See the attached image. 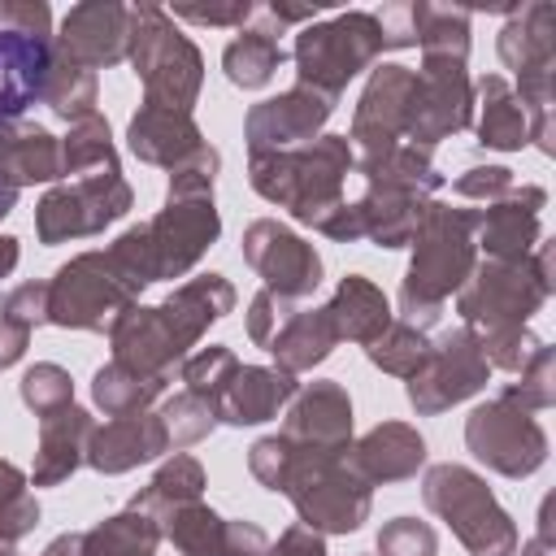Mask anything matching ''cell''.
Returning a JSON list of instances; mask_svg holds the SVG:
<instances>
[{
  "label": "cell",
  "instance_id": "28",
  "mask_svg": "<svg viewBox=\"0 0 556 556\" xmlns=\"http://www.w3.org/2000/svg\"><path fill=\"white\" fill-rule=\"evenodd\" d=\"M130 152L148 165H182L195 148H200V130L191 122V113L178 109H161V104H143L130 117Z\"/></svg>",
  "mask_w": 556,
  "mask_h": 556
},
{
  "label": "cell",
  "instance_id": "16",
  "mask_svg": "<svg viewBox=\"0 0 556 556\" xmlns=\"http://www.w3.org/2000/svg\"><path fill=\"white\" fill-rule=\"evenodd\" d=\"M413 78H417V70H408V65H378L374 78L365 83L356 117H352V139L361 143V161H374V156H387L391 148H400V135L408 126Z\"/></svg>",
  "mask_w": 556,
  "mask_h": 556
},
{
  "label": "cell",
  "instance_id": "54",
  "mask_svg": "<svg viewBox=\"0 0 556 556\" xmlns=\"http://www.w3.org/2000/svg\"><path fill=\"white\" fill-rule=\"evenodd\" d=\"M43 556H87V547H83V530H78V534H61V539H52Z\"/></svg>",
  "mask_w": 556,
  "mask_h": 556
},
{
  "label": "cell",
  "instance_id": "38",
  "mask_svg": "<svg viewBox=\"0 0 556 556\" xmlns=\"http://www.w3.org/2000/svg\"><path fill=\"white\" fill-rule=\"evenodd\" d=\"M161 391H165L161 378H143V374H135V369H122L117 361H109L104 369H96V382H91V395H96V404H100L109 417L143 413Z\"/></svg>",
  "mask_w": 556,
  "mask_h": 556
},
{
  "label": "cell",
  "instance_id": "58",
  "mask_svg": "<svg viewBox=\"0 0 556 556\" xmlns=\"http://www.w3.org/2000/svg\"><path fill=\"white\" fill-rule=\"evenodd\" d=\"M0 556H13V552H9V547H0Z\"/></svg>",
  "mask_w": 556,
  "mask_h": 556
},
{
  "label": "cell",
  "instance_id": "29",
  "mask_svg": "<svg viewBox=\"0 0 556 556\" xmlns=\"http://www.w3.org/2000/svg\"><path fill=\"white\" fill-rule=\"evenodd\" d=\"M0 174L17 191L26 182H52L61 174V143L43 126L0 122Z\"/></svg>",
  "mask_w": 556,
  "mask_h": 556
},
{
  "label": "cell",
  "instance_id": "46",
  "mask_svg": "<svg viewBox=\"0 0 556 556\" xmlns=\"http://www.w3.org/2000/svg\"><path fill=\"white\" fill-rule=\"evenodd\" d=\"M287 317H291V300H282V295H274V291H261V295L252 300V313H248V334H252V343L269 348V339L282 330Z\"/></svg>",
  "mask_w": 556,
  "mask_h": 556
},
{
  "label": "cell",
  "instance_id": "43",
  "mask_svg": "<svg viewBox=\"0 0 556 556\" xmlns=\"http://www.w3.org/2000/svg\"><path fill=\"white\" fill-rule=\"evenodd\" d=\"M439 539L417 517H395L378 530V556H434Z\"/></svg>",
  "mask_w": 556,
  "mask_h": 556
},
{
  "label": "cell",
  "instance_id": "33",
  "mask_svg": "<svg viewBox=\"0 0 556 556\" xmlns=\"http://www.w3.org/2000/svg\"><path fill=\"white\" fill-rule=\"evenodd\" d=\"M156 543H161V521L139 508H126L100 521L96 530H83L87 556H156Z\"/></svg>",
  "mask_w": 556,
  "mask_h": 556
},
{
  "label": "cell",
  "instance_id": "57",
  "mask_svg": "<svg viewBox=\"0 0 556 556\" xmlns=\"http://www.w3.org/2000/svg\"><path fill=\"white\" fill-rule=\"evenodd\" d=\"M13 204H17V187L0 174V217H4V213H13Z\"/></svg>",
  "mask_w": 556,
  "mask_h": 556
},
{
  "label": "cell",
  "instance_id": "53",
  "mask_svg": "<svg viewBox=\"0 0 556 556\" xmlns=\"http://www.w3.org/2000/svg\"><path fill=\"white\" fill-rule=\"evenodd\" d=\"M22 491H26L22 469H17V465H9V460H0V504H4V500H13V495H22Z\"/></svg>",
  "mask_w": 556,
  "mask_h": 556
},
{
  "label": "cell",
  "instance_id": "22",
  "mask_svg": "<svg viewBox=\"0 0 556 556\" xmlns=\"http://www.w3.org/2000/svg\"><path fill=\"white\" fill-rule=\"evenodd\" d=\"M291 395H295V374L265 369V365H235V374L213 395V413L217 421H230V426H256V421H269Z\"/></svg>",
  "mask_w": 556,
  "mask_h": 556
},
{
  "label": "cell",
  "instance_id": "3",
  "mask_svg": "<svg viewBox=\"0 0 556 556\" xmlns=\"http://www.w3.org/2000/svg\"><path fill=\"white\" fill-rule=\"evenodd\" d=\"M352 169L348 135H321L295 152H261L252 156V187L269 200L291 208L295 222L321 226L343 204V174Z\"/></svg>",
  "mask_w": 556,
  "mask_h": 556
},
{
  "label": "cell",
  "instance_id": "47",
  "mask_svg": "<svg viewBox=\"0 0 556 556\" xmlns=\"http://www.w3.org/2000/svg\"><path fill=\"white\" fill-rule=\"evenodd\" d=\"M456 191L495 204V200H504V195L513 191V174H508L504 165H478V169H469V174L456 178Z\"/></svg>",
  "mask_w": 556,
  "mask_h": 556
},
{
  "label": "cell",
  "instance_id": "1",
  "mask_svg": "<svg viewBox=\"0 0 556 556\" xmlns=\"http://www.w3.org/2000/svg\"><path fill=\"white\" fill-rule=\"evenodd\" d=\"M478 226V213L469 208H447V204H426L417 230H413V265L400 287V313L404 326L426 330L439 321L443 300L460 291L473 274V239L469 230Z\"/></svg>",
  "mask_w": 556,
  "mask_h": 556
},
{
  "label": "cell",
  "instance_id": "15",
  "mask_svg": "<svg viewBox=\"0 0 556 556\" xmlns=\"http://www.w3.org/2000/svg\"><path fill=\"white\" fill-rule=\"evenodd\" d=\"M243 261L265 278V291L282 295V300H300L321 282V256L313 252V243H304L300 235H291L278 222H252L243 235Z\"/></svg>",
  "mask_w": 556,
  "mask_h": 556
},
{
  "label": "cell",
  "instance_id": "34",
  "mask_svg": "<svg viewBox=\"0 0 556 556\" xmlns=\"http://www.w3.org/2000/svg\"><path fill=\"white\" fill-rule=\"evenodd\" d=\"M56 117L78 122L87 113H96V74L83 70L78 61H70L56 43H52V61H48V78H43V96H39Z\"/></svg>",
  "mask_w": 556,
  "mask_h": 556
},
{
  "label": "cell",
  "instance_id": "5",
  "mask_svg": "<svg viewBox=\"0 0 556 556\" xmlns=\"http://www.w3.org/2000/svg\"><path fill=\"white\" fill-rule=\"evenodd\" d=\"M552 295V265H547V243H539L534 261H486L482 269L469 274V282L460 287V317L465 326L482 339V334H500V330H521L530 321V313Z\"/></svg>",
  "mask_w": 556,
  "mask_h": 556
},
{
  "label": "cell",
  "instance_id": "39",
  "mask_svg": "<svg viewBox=\"0 0 556 556\" xmlns=\"http://www.w3.org/2000/svg\"><path fill=\"white\" fill-rule=\"evenodd\" d=\"M426 352H430L426 334L413 330V326H404V321H391L374 343H365V356H369L382 374H400V378H413L417 365L426 361Z\"/></svg>",
  "mask_w": 556,
  "mask_h": 556
},
{
  "label": "cell",
  "instance_id": "4",
  "mask_svg": "<svg viewBox=\"0 0 556 556\" xmlns=\"http://www.w3.org/2000/svg\"><path fill=\"white\" fill-rule=\"evenodd\" d=\"M361 178H365V200H356L365 239L382 243V248H404L426 213V195L443 182L430 165V156L421 148H391L387 156L361 161Z\"/></svg>",
  "mask_w": 556,
  "mask_h": 556
},
{
  "label": "cell",
  "instance_id": "13",
  "mask_svg": "<svg viewBox=\"0 0 556 556\" xmlns=\"http://www.w3.org/2000/svg\"><path fill=\"white\" fill-rule=\"evenodd\" d=\"M486 378H491V365L482 356V343L469 326H460L426 352V361L408 378V400L417 413H443V408L469 400L473 391H482Z\"/></svg>",
  "mask_w": 556,
  "mask_h": 556
},
{
  "label": "cell",
  "instance_id": "8",
  "mask_svg": "<svg viewBox=\"0 0 556 556\" xmlns=\"http://www.w3.org/2000/svg\"><path fill=\"white\" fill-rule=\"evenodd\" d=\"M421 500H426V508H434L456 530V539L473 556H513L517 552L513 517L495 504V495L486 491V482L473 469L430 465L421 478Z\"/></svg>",
  "mask_w": 556,
  "mask_h": 556
},
{
  "label": "cell",
  "instance_id": "26",
  "mask_svg": "<svg viewBox=\"0 0 556 556\" xmlns=\"http://www.w3.org/2000/svg\"><path fill=\"white\" fill-rule=\"evenodd\" d=\"M235 308V287L222 274H200L191 282H182L165 304H156L161 321L169 326V334L178 339V348L187 352L213 321H222Z\"/></svg>",
  "mask_w": 556,
  "mask_h": 556
},
{
  "label": "cell",
  "instance_id": "27",
  "mask_svg": "<svg viewBox=\"0 0 556 556\" xmlns=\"http://www.w3.org/2000/svg\"><path fill=\"white\" fill-rule=\"evenodd\" d=\"M91 430H96V421H91V413L78 408V404H70V408L43 417V421H39V452H35V469H30L35 486H56V482H65V478L87 460Z\"/></svg>",
  "mask_w": 556,
  "mask_h": 556
},
{
  "label": "cell",
  "instance_id": "6",
  "mask_svg": "<svg viewBox=\"0 0 556 556\" xmlns=\"http://www.w3.org/2000/svg\"><path fill=\"white\" fill-rule=\"evenodd\" d=\"M126 56H130L135 74L148 87V104L191 113L195 91H200V52L187 35L174 30L165 9H156V4L130 9Z\"/></svg>",
  "mask_w": 556,
  "mask_h": 556
},
{
  "label": "cell",
  "instance_id": "23",
  "mask_svg": "<svg viewBox=\"0 0 556 556\" xmlns=\"http://www.w3.org/2000/svg\"><path fill=\"white\" fill-rule=\"evenodd\" d=\"M348 469L365 482V486H378V482H400V478H413L426 460V443L413 426L404 421H382L374 426L356 447L343 452Z\"/></svg>",
  "mask_w": 556,
  "mask_h": 556
},
{
  "label": "cell",
  "instance_id": "12",
  "mask_svg": "<svg viewBox=\"0 0 556 556\" xmlns=\"http://www.w3.org/2000/svg\"><path fill=\"white\" fill-rule=\"evenodd\" d=\"M126 208H130V187H126L122 169L91 174V178H78L70 187L48 191L35 208V230L43 243L83 239V235H96L109 222H117Z\"/></svg>",
  "mask_w": 556,
  "mask_h": 556
},
{
  "label": "cell",
  "instance_id": "14",
  "mask_svg": "<svg viewBox=\"0 0 556 556\" xmlns=\"http://www.w3.org/2000/svg\"><path fill=\"white\" fill-rule=\"evenodd\" d=\"M473 117V91L465 61L456 56H421V70L413 78V100H408V126L404 135L413 148L439 143L452 130H465Z\"/></svg>",
  "mask_w": 556,
  "mask_h": 556
},
{
  "label": "cell",
  "instance_id": "40",
  "mask_svg": "<svg viewBox=\"0 0 556 556\" xmlns=\"http://www.w3.org/2000/svg\"><path fill=\"white\" fill-rule=\"evenodd\" d=\"M22 404H26L39 421L52 417V413H61V408H70V404H74V382H70V374H65L61 365H52V361L30 365V369L22 374Z\"/></svg>",
  "mask_w": 556,
  "mask_h": 556
},
{
  "label": "cell",
  "instance_id": "2",
  "mask_svg": "<svg viewBox=\"0 0 556 556\" xmlns=\"http://www.w3.org/2000/svg\"><path fill=\"white\" fill-rule=\"evenodd\" d=\"M217 230H222V222H217L213 195H182V200H169L152 222L130 226L109 248V256L143 291L156 278L187 274L200 261V252L217 239Z\"/></svg>",
  "mask_w": 556,
  "mask_h": 556
},
{
  "label": "cell",
  "instance_id": "19",
  "mask_svg": "<svg viewBox=\"0 0 556 556\" xmlns=\"http://www.w3.org/2000/svg\"><path fill=\"white\" fill-rule=\"evenodd\" d=\"M126 43H130V9L113 4V0L74 4L61 22V39H56V48L91 74L104 65H117L126 56Z\"/></svg>",
  "mask_w": 556,
  "mask_h": 556
},
{
  "label": "cell",
  "instance_id": "51",
  "mask_svg": "<svg viewBox=\"0 0 556 556\" xmlns=\"http://www.w3.org/2000/svg\"><path fill=\"white\" fill-rule=\"evenodd\" d=\"M265 556H326V543L317 539V530H308V526H291Z\"/></svg>",
  "mask_w": 556,
  "mask_h": 556
},
{
  "label": "cell",
  "instance_id": "36",
  "mask_svg": "<svg viewBox=\"0 0 556 556\" xmlns=\"http://www.w3.org/2000/svg\"><path fill=\"white\" fill-rule=\"evenodd\" d=\"M200 491H204V469L191 460V456H174L135 500H130V508H139V513H148V517H165L169 508H178V504H195L200 500Z\"/></svg>",
  "mask_w": 556,
  "mask_h": 556
},
{
  "label": "cell",
  "instance_id": "45",
  "mask_svg": "<svg viewBox=\"0 0 556 556\" xmlns=\"http://www.w3.org/2000/svg\"><path fill=\"white\" fill-rule=\"evenodd\" d=\"M248 469L256 473V482H261V486H269V491H282V482H287V469H291V443H287L282 434H269V439H261V443L252 447V456H248Z\"/></svg>",
  "mask_w": 556,
  "mask_h": 556
},
{
  "label": "cell",
  "instance_id": "48",
  "mask_svg": "<svg viewBox=\"0 0 556 556\" xmlns=\"http://www.w3.org/2000/svg\"><path fill=\"white\" fill-rule=\"evenodd\" d=\"M4 317L22 321V326H39L48 321V282H22L17 291L4 295Z\"/></svg>",
  "mask_w": 556,
  "mask_h": 556
},
{
  "label": "cell",
  "instance_id": "9",
  "mask_svg": "<svg viewBox=\"0 0 556 556\" xmlns=\"http://www.w3.org/2000/svg\"><path fill=\"white\" fill-rule=\"evenodd\" d=\"M139 287L117 269L109 252H83L56 269L48 282V321L74 330H113L126 308H135Z\"/></svg>",
  "mask_w": 556,
  "mask_h": 556
},
{
  "label": "cell",
  "instance_id": "55",
  "mask_svg": "<svg viewBox=\"0 0 556 556\" xmlns=\"http://www.w3.org/2000/svg\"><path fill=\"white\" fill-rule=\"evenodd\" d=\"M552 552V521H547V508H543V526H539V534L521 547V556H547Z\"/></svg>",
  "mask_w": 556,
  "mask_h": 556
},
{
  "label": "cell",
  "instance_id": "49",
  "mask_svg": "<svg viewBox=\"0 0 556 556\" xmlns=\"http://www.w3.org/2000/svg\"><path fill=\"white\" fill-rule=\"evenodd\" d=\"M35 521H39V504H35V495H30V491H22V495L4 500V504H0V547H13V543H17Z\"/></svg>",
  "mask_w": 556,
  "mask_h": 556
},
{
  "label": "cell",
  "instance_id": "52",
  "mask_svg": "<svg viewBox=\"0 0 556 556\" xmlns=\"http://www.w3.org/2000/svg\"><path fill=\"white\" fill-rule=\"evenodd\" d=\"M26 343H30V326H22V321H13V317L0 313V369H9L13 361H22Z\"/></svg>",
  "mask_w": 556,
  "mask_h": 556
},
{
  "label": "cell",
  "instance_id": "17",
  "mask_svg": "<svg viewBox=\"0 0 556 556\" xmlns=\"http://www.w3.org/2000/svg\"><path fill=\"white\" fill-rule=\"evenodd\" d=\"M334 113V96H321L313 87H291L274 100H261L252 113H248V148L252 156L261 152H291L295 143L313 139L326 117Z\"/></svg>",
  "mask_w": 556,
  "mask_h": 556
},
{
  "label": "cell",
  "instance_id": "37",
  "mask_svg": "<svg viewBox=\"0 0 556 556\" xmlns=\"http://www.w3.org/2000/svg\"><path fill=\"white\" fill-rule=\"evenodd\" d=\"M117 169V156H113V143H109V126L100 113H87L70 126L65 143H61V174H78V178H91V174H113Z\"/></svg>",
  "mask_w": 556,
  "mask_h": 556
},
{
  "label": "cell",
  "instance_id": "32",
  "mask_svg": "<svg viewBox=\"0 0 556 556\" xmlns=\"http://www.w3.org/2000/svg\"><path fill=\"white\" fill-rule=\"evenodd\" d=\"M478 91H482V122H478V143H486V148H521L526 139H530V113H526V104L517 100V91L500 78V74H486L482 83H478Z\"/></svg>",
  "mask_w": 556,
  "mask_h": 556
},
{
  "label": "cell",
  "instance_id": "18",
  "mask_svg": "<svg viewBox=\"0 0 556 556\" xmlns=\"http://www.w3.org/2000/svg\"><path fill=\"white\" fill-rule=\"evenodd\" d=\"M161 521H165L161 534H169L182 556H265L269 552L265 530H256L252 521H226L200 500L169 508Z\"/></svg>",
  "mask_w": 556,
  "mask_h": 556
},
{
  "label": "cell",
  "instance_id": "41",
  "mask_svg": "<svg viewBox=\"0 0 556 556\" xmlns=\"http://www.w3.org/2000/svg\"><path fill=\"white\" fill-rule=\"evenodd\" d=\"M156 417H161V426H165V434H169L174 447H187V443L204 439L213 430V421H217L213 404L204 395H195V391H178L174 400H165V408Z\"/></svg>",
  "mask_w": 556,
  "mask_h": 556
},
{
  "label": "cell",
  "instance_id": "35",
  "mask_svg": "<svg viewBox=\"0 0 556 556\" xmlns=\"http://www.w3.org/2000/svg\"><path fill=\"white\" fill-rule=\"evenodd\" d=\"M282 61H287L282 43H278L274 35H265V30H243V35L230 39L226 52H222L226 78H230L235 87H248V91H252V87H265Z\"/></svg>",
  "mask_w": 556,
  "mask_h": 556
},
{
  "label": "cell",
  "instance_id": "56",
  "mask_svg": "<svg viewBox=\"0 0 556 556\" xmlns=\"http://www.w3.org/2000/svg\"><path fill=\"white\" fill-rule=\"evenodd\" d=\"M17 265V239H9V235H0V278L9 274Z\"/></svg>",
  "mask_w": 556,
  "mask_h": 556
},
{
  "label": "cell",
  "instance_id": "21",
  "mask_svg": "<svg viewBox=\"0 0 556 556\" xmlns=\"http://www.w3.org/2000/svg\"><path fill=\"white\" fill-rule=\"evenodd\" d=\"M48 61H52L48 35H26L0 22V122H17L22 109L43 96Z\"/></svg>",
  "mask_w": 556,
  "mask_h": 556
},
{
  "label": "cell",
  "instance_id": "11",
  "mask_svg": "<svg viewBox=\"0 0 556 556\" xmlns=\"http://www.w3.org/2000/svg\"><path fill=\"white\" fill-rule=\"evenodd\" d=\"M465 443H469V452L486 469H495L504 478H526V473H534L547 460V434H543V426L534 421V413L517 408L504 395H495L491 404H478L469 413Z\"/></svg>",
  "mask_w": 556,
  "mask_h": 556
},
{
  "label": "cell",
  "instance_id": "50",
  "mask_svg": "<svg viewBox=\"0 0 556 556\" xmlns=\"http://www.w3.org/2000/svg\"><path fill=\"white\" fill-rule=\"evenodd\" d=\"M174 17L204 22V26H243L252 17V4L248 0H239V4H174Z\"/></svg>",
  "mask_w": 556,
  "mask_h": 556
},
{
  "label": "cell",
  "instance_id": "25",
  "mask_svg": "<svg viewBox=\"0 0 556 556\" xmlns=\"http://www.w3.org/2000/svg\"><path fill=\"white\" fill-rule=\"evenodd\" d=\"M165 447H169V434H165L161 417H152V413H126V417H113L104 430L100 426L91 430L87 465L100 469V473H126V469L161 456Z\"/></svg>",
  "mask_w": 556,
  "mask_h": 556
},
{
  "label": "cell",
  "instance_id": "31",
  "mask_svg": "<svg viewBox=\"0 0 556 556\" xmlns=\"http://www.w3.org/2000/svg\"><path fill=\"white\" fill-rule=\"evenodd\" d=\"M334 343H339V334L330 326V313L326 308H304V313H291L282 321V330L269 339L265 352L278 361V369L300 374V369H313L317 361H326Z\"/></svg>",
  "mask_w": 556,
  "mask_h": 556
},
{
  "label": "cell",
  "instance_id": "10",
  "mask_svg": "<svg viewBox=\"0 0 556 556\" xmlns=\"http://www.w3.org/2000/svg\"><path fill=\"white\" fill-rule=\"evenodd\" d=\"M378 52H382V30H378L374 13H339L321 26H308L295 39L300 87H313V91L339 100L348 78L361 74Z\"/></svg>",
  "mask_w": 556,
  "mask_h": 556
},
{
  "label": "cell",
  "instance_id": "7",
  "mask_svg": "<svg viewBox=\"0 0 556 556\" xmlns=\"http://www.w3.org/2000/svg\"><path fill=\"white\" fill-rule=\"evenodd\" d=\"M282 495H291L308 530L348 534L369 517V486L348 469L343 452H313L291 443V469H287Z\"/></svg>",
  "mask_w": 556,
  "mask_h": 556
},
{
  "label": "cell",
  "instance_id": "42",
  "mask_svg": "<svg viewBox=\"0 0 556 556\" xmlns=\"http://www.w3.org/2000/svg\"><path fill=\"white\" fill-rule=\"evenodd\" d=\"M235 352L230 348H222V343H213V348H200L195 356H187L182 361V382H187V391H195V395H204L208 404H213V395L222 391V382L235 374Z\"/></svg>",
  "mask_w": 556,
  "mask_h": 556
},
{
  "label": "cell",
  "instance_id": "20",
  "mask_svg": "<svg viewBox=\"0 0 556 556\" xmlns=\"http://www.w3.org/2000/svg\"><path fill=\"white\" fill-rule=\"evenodd\" d=\"M282 439H291L295 447H313V452H348L352 439V400L339 382H313L308 391L295 395Z\"/></svg>",
  "mask_w": 556,
  "mask_h": 556
},
{
  "label": "cell",
  "instance_id": "24",
  "mask_svg": "<svg viewBox=\"0 0 556 556\" xmlns=\"http://www.w3.org/2000/svg\"><path fill=\"white\" fill-rule=\"evenodd\" d=\"M543 187H513L504 200H495L486 213H478V235L491 261H521L543 235H539V208H543Z\"/></svg>",
  "mask_w": 556,
  "mask_h": 556
},
{
  "label": "cell",
  "instance_id": "30",
  "mask_svg": "<svg viewBox=\"0 0 556 556\" xmlns=\"http://www.w3.org/2000/svg\"><path fill=\"white\" fill-rule=\"evenodd\" d=\"M330 313V326L339 339H356V343H374L387 326H391V308H387V295L361 278V274H348L334 291V300L326 304Z\"/></svg>",
  "mask_w": 556,
  "mask_h": 556
},
{
  "label": "cell",
  "instance_id": "44",
  "mask_svg": "<svg viewBox=\"0 0 556 556\" xmlns=\"http://www.w3.org/2000/svg\"><path fill=\"white\" fill-rule=\"evenodd\" d=\"M504 400H513L517 408H526V413H539V408H547L556 395H552V348H539V356L521 369V382H513V387H504L500 391Z\"/></svg>",
  "mask_w": 556,
  "mask_h": 556
}]
</instances>
